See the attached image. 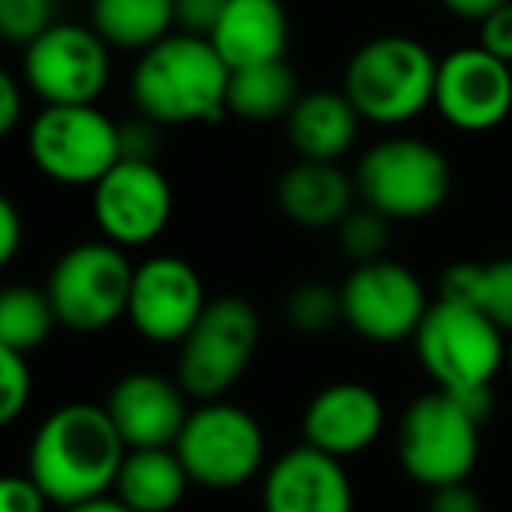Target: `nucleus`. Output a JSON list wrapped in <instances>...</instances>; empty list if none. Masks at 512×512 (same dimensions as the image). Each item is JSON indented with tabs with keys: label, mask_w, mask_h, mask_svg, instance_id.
Returning a JSON list of instances; mask_svg holds the SVG:
<instances>
[{
	"label": "nucleus",
	"mask_w": 512,
	"mask_h": 512,
	"mask_svg": "<svg viewBox=\"0 0 512 512\" xmlns=\"http://www.w3.org/2000/svg\"><path fill=\"white\" fill-rule=\"evenodd\" d=\"M25 460V474L46 491V498L71 509L116 488L127 442L102 404H64L36 428Z\"/></svg>",
	"instance_id": "f257e3e1"
},
{
	"label": "nucleus",
	"mask_w": 512,
	"mask_h": 512,
	"mask_svg": "<svg viewBox=\"0 0 512 512\" xmlns=\"http://www.w3.org/2000/svg\"><path fill=\"white\" fill-rule=\"evenodd\" d=\"M228 81L232 71L211 39L172 32L137 57L130 71V99L137 113L158 127L218 123L228 113Z\"/></svg>",
	"instance_id": "f03ea898"
},
{
	"label": "nucleus",
	"mask_w": 512,
	"mask_h": 512,
	"mask_svg": "<svg viewBox=\"0 0 512 512\" xmlns=\"http://www.w3.org/2000/svg\"><path fill=\"white\" fill-rule=\"evenodd\" d=\"M421 369L435 390L453 393L481 418L491 414V383L505 369V330H498L481 309L467 302L435 299L425 323L414 334Z\"/></svg>",
	"instance_id": "7ed1b4c3"
},
{
	"label": "nucleus",
	"mask_w": 512,
	"mask_h": 512,
	"mask_svg": "<svg viewBox=\"0 0 512 512\" xmlns=\"http://www.w3.org/2000/svg\"><path fill=\"white\" fill-rule=\"evenodd\" d=\"M439 60L414 36H376L351 53L344 67L348 102L365 123L404 127L432 109Z\"/></svg>",
	"instance_id": "20e7f679"
},
{
	"label": "nucleus",
	"mask_w": 512,
	"mask_h": 512,
	"mask_svg": "<svg viewBox=\"0 0 512 512\" xmlns=\"http://www.w3.org/2000/svg\"><path fill=\"white\" fill-rule=\"evenodd\" d=\"M481 414L453 393H425L400 414L397 456L414 484L435 491L463 484L481 453Z\"/></svg>",
	"instance_id": "39448f33"
},
{
	"label": "nucleus",
	"mask_w": 512,
	"mask_h": 512,
	"mask_svg": "<svg viewBox=\"0 0 512 512\" xmlns=\"http://www.w3.org/2000/svg\"><path fill=\"white\" fill-rule=\"evenodd\" d=\"M355 186L365 207L390 221H421L435 214L453 190L449 158L421 137H386L362 155Z\"/></svg>",
	"instance_id": "423d86ee"
},
{
	"label": "nucleus",
	"mask_w": 512,
	"mask_h": 512,
	"mask_svg": "<svg viewBox=\"0 0 512 512\" xmlns=\"http://www.w3.org/2000/svg\"><path fill=\"white\" fill-rule=\"evenodd\" d=\"M134 264L127 249L106 239L78 242L64 249L46 278V295L57 309L60 327L74 334H102L113 323L127 320Z\"/></svg>",
	"instance_id": "0eeeda50"
},
{
	"label": "nucleus",
	"mask_w": 512,
	"mask_h": 512,
	"mask_svg": "<svg viewBox=\"0 0 512 512\" xmlns=\"http://www.w3.org/2000/svg\"><path fill=\"white\" fill-rule=\"evenodd\" d=\"M260 348V313L242 295H221L211 299L197 327L179 344L176 383L186 397L221 400L253 362Z\"/></svg>",
	"instance_id": "6e6552de"
},
{
	"label": "nucleus",
	"mask_w": 512,
	"mask_h": 512,
	"mask_svg": "<svg viewBox=\"0 0 512 512\" xmlns=\"http://www.w3.org/2000/svg\"><path fill=\"white\" fill-rule=\"evenodd\" d=\"M193 484L207 491H235L253 481L267 460L264 428L246 407L228 400L197 404L172 446Z\"/></svg>",
	"instance_id": "1a4fd4ad"
},
{
	"label": "nucleus",
	"mask_w": 512,
	"mask_h": 512,
	"mask_svg": "<svg viewBox=\"0 0 512 512\" xmlns=\"http://www.w3.org/2000/svg\"><path fill=\"white\" fill-rule=\"evenodd\" d=\"M25 148L32 165L60 186H95L123 158L120 123L99 106H43Z\"/></svg>",
	"instance_id": "9d476101"
},
{
	"label": "nucleus",
	"mask_w": 512,
	"mask_h": 512,
	"mask_svg": "<svg viewBox=\"0 0 512 512\" xmlns=\"http://www.w3.org/2000/svg\"><path fill=\"white\" fill-rule=\"evenodd\" d=\"M109 74L113 57L92 25L57 22L22 53V81L43 106H95Z\"/></svg>",
	"instance_id": "9b49d317"
},
{
	"label": "nucleus",
	"mask_w": 512,
	"mask_h": 512,
	"mask_svg": "<svg viewBox=\"0 0 512 512\" xmlns=\"http://www.w3.org/2000/svg\"><path fill=\"white\" fill-rule=\"evenodd\" d=\"M344 323L369 344H404L414 341L425 323L432 299L421 278L407 264L390 256L355 264L341 285Z\"/></svg>",
	"instance_id": "f8f14e48"
},
{
	"label": "nucleus",
	"mask_w": 512,
	"mask_h": 512,
	"mask_svg": "<svg viewBox=\"0 0 512 512\" xmlns=\"http://www.w3.org/2000/svg\"><path fill=\"white\" fill-rule=\"evenodd\" d=\"M172 183L155 162L120 158L92 186V218L102 239L120 249L151 246L172 221Z\"/></svg>",
	"instance_id": "ddd939ff"
},
{
	"label": "nucleus",
	"mask_w": 512,
	"mask_h": 512,
	"mask_svg": "<svg viewBox=\"0 0 512 512\" xmlns=\"http://www.w3.org/2000/svg\"><path fill=\"white\" fill-rule=\"evenodd\" d=\"M432 109L460 134H488L512 113V64L481 46H460L439 60Z\"/></svg>",
	"instance_id": "4468645a"
},
{
	"label": "nucleus",
	"mask_w": 512,
	"mask_h": 512,
	"mask_svg": "<svg viewBox=\"0 0 512 512\" xmlns=\"http://www.w3.org/2000/svg\"><path fill=\"white\" fill-rule=\"evenodd\" d=\"M207 302L197 267L183 256L158 253L134 267L127 323L151 344H183Z\"/></svg>",
	"instance_id": "2eb2a0df"
},
{
	"label": "nucleus",
	"mask_w": 512,
	"mask_h": 512,
	"mask_svg": "<svg viewBox=\"0 0 512 512\" xmlns=\"http://www.w3.org/2000/svg\"><path fill=\"white\" fill-rule=\"evenodd\" d=\"M386 428V407L379 393L355 379H341L316 393L302 411V442L337 460L376 446Z\"/></svg>",
	"instance_id": "dca6fc26"
},
{
	"label": "nucleus",
	"mask_w": 512,
	"mask_h": 512,
	"mask_svg": "<svg viewBox=\"0 0 512 512\" xmlns=\"http://www.w3.org/2000/svg\"><path fill=\"white\" fill-rule=\"evenodd\" d=\"M260 502L264 512H355V488L344 460L302 442L267 467Z\"/></svg>",
	"instance_id": "f3484780"
},
{
	"label": "nucleus",
	"mask_w": 512,
	"mask_h": 512,
	"mask_svg": "<svg viewBox=\"0 0 512 512\" xmlns=\"http://www.w3.org/2000/svg\"><path fill=\"white\" fill-rule=\"evenodd\" d=\"M127 449H169L183 432L190 407L186 390L158 372H130L116 379L102 404Z\"/></svg>",
	"instance_id": "a211bd4d"
},
{
	"label": "nucleus",
	"mask_w": 512,
	"mask_h": 512,
	"mask_svg": "<svg viewBox=\"0 0 512 512\" xmlns=\"http://www.w3.org/2000/svg\"><path fill=\"white\" fill-rule=\"evenodd\" d=\"M358 186L337 162H306L299 158L278 179V207L299 228H337L355 211Z\"/></svg>",
	"instance_id": "6ab92c4d"
},
{
	"label": "nucleus",
	"mask_w": 512,
	"mask_h": 512,
	"mask_svg": "<svg viewBox=\"0 0 512 512\" xmlns=\"http://www.w3.org/2000/svg\"><path fill=\"white\" fill-rule=\"evenodd\" d=\"M288 11L281 0H228L211 46L228 64V71L285 60L288 50Z\"/></svg>",
	"instance_id": "aec40b11"
},
{
	"label": "nucleus",
	"mask_w": 512,
	"mask_h": 512,
	"mask_svg": "<svg viewBox=\"0 0 512 512\" xmlns=\"http://www.w3.org/2000/svg\"><path fill=\"white\" fill-rule=\"evenodd\" d=\"M288 141L295 155L306 162H341L358 141L362 116L348 102L344 92H309L295 102V109L285 120Z\"/></svg>",
	"instance_id": "412c9836"
},
{
	"label": "nucleus",
	"mask_w": 512,
	"mask_h": 512,
	"mask_svg": "<svg viewBox=\"0 0 512 512\" xmlns=\"http://www.w3.org/2000/svg\"><path fill=\"white\" fill-rule=\"evenodd\" d=\"M176 449H127L113 495L134 512H172L190 488Z\"/></svg>",
	"instance_id": "4be33fe9"
},
{
	"label": "nucleus",
	"mask_w": 512,
	"mask_h": 512,
	"mask_svg": "<svg viewBox=\"0 0 512 512\" xmlns=\"http://www.w3.org/2000/svg\"><path fill=\"white\" fill-rule=\"evenodd\" d=\"M92 29L109 50L141 57L176 32V0H92Z\"/></svg>",
	"instance_id": "5701e85b"
},
{
	"label": "nucleus",
	"mask_w": 512,
	"mask_h": 512,
	"mask_svg": "<svg viewBox=\"0 0 512 512\" xmlns=\"http://www.w3.org/2000/svg\"><path fill=\"white\" fill-rule=\"evenodd\" d=\"M299 99V78L285 60L242 67V71H232V81H228V113L249 123L288 120Z\"/></svg>",
	"instance_id": "b1692460"
},
{
	"label": "nucleus",
	"mask_w": 512,
	"mask_h": 512,
	"mask_svg": "<svg viewBox=\"0 0 512 512\" xmlns=\"http://www.w3.org/2000/svg\"><path fill=\"white\" fill-rule=\"evenodd\" d=\"M439 299L481 309L498 330L512 337V256L491 264H453L439 278Z\"/></svg>",
	"instance_id": "393cba45"
},
{
	"label": "nucleus",
	"mask_w": 512,
	"mask_h": 512,
	"mask_svg": "<svg viewBox=\"0 0 512 512\" xmlns=\"http://www.w3.org/2000/svg\"><path fill=\"white\" fill-rule=\"evenodd\" d=\"M53 327H60L46 288L11 285L0 292V348L32 355L50 341Z\"/></svg>",
	"instance_id": "a878e982"
},
{
	"label": "nucleus",
	"mask_w": 512,
	"mask_h": 512,
	"mask_svg": "<svg viewBox=\"0 0 512 512\" xmlns=\"http://www.w3.org/2000/svg\"><path fill=\"white\" fill-rule=\"evenodd\" d=\"M285 316H288V323L306 337L330 334L337 323H344L341 288H330V285H323V281H302V285L292 288V295H288Z\"/></svg>",
	"instance_id": "bb28decb"
},
{
	"label": "nucleus",
	"mask_w": 512,
	"mask_h": 512,
	"mask_svg": "<svg viewBox=\"0 0 512 512\" xmlns=\"http://www.w3.org/2000/svg\"><path fill=\"white\" fill-rule=\"evenodd\" d=\"M393 221L383 218L372 207H355L348 218L337 225V242H341L344 256L355 260V264H372V260H383L386 246H390Z\"/></svg>",
	"instance_id": "cd10ccee"
},
{
	"label": "nucleus",
	"mask_w": 512,
	"mask_h": 512,
	"mask_svg": "<svg viewBox=\"0 0 512 512\" xmlns=\"http://www.w3.org/2000/svg\"><path fill=\"white\" fill-rule=\"evenodd\" d=\"M53 25H57V0H0V36L22 50Z\"/></svg>",
	"instance_id": "c85d7f7f"
},
{
	"label": "nucleus",
	"mask_w": 512,
	"mask_h": 512,
	"mask_svg": "<svg viewBox=\"0 0 512 512\" xmlns=\"http://www.w3.org/2000/svg\"><path fill=\"white\" fill-rule=\"evenodd\" d=\"M29 400H32L29 355L0 348V421H4V425L18 421L25 407H29Z\"/></svg>",
	"instance_id": "c756f323"
},
{
	"label": "nucleus",
	"mask_w": 512,
	"mask_h": 512,
	"mask_svg": "<svg viewBox=\"0 0 512 512\" xmlns=\"http://www.w3.org/2000/svg\"><path fill=\"white\" fill-rule=\"evenodd\" d=\"M225 4L228 0H176V32L211 39L225 15Z\"/></svg>",
	"instance_id": "7c9ffc66"
},
{
	"label": "nucleus",
	"mask_w": 512,
	"mask_h": 512,
	"mask_svg": "<svg viewBox=\"0 0 512 512\" xmlns=\"http://www.w3.org/2000/svg\"><path fill=\"white\" fill-rule=\"evenodd\" d=\"M53 505L29 474H8L0 481V512H46Z\"/></svg>",
	"instance_id": "2f4dec72"
},
{
	"label": "nucleus",
	"mask_w": 512,
	"mask_h": 512,
	"mask_svg": "<svg viewBox=\"0 0 512 512\" xmlns=\"http://www.w3.org/2000/svg\"><path fill=\"white\" fill-rule=\"evenodd\" d=\"M477 46L488 50L491 57L512 64V0L502 4L495 15H488L481 25H477Z\"/></svg>",
	"instance_id": "473e14b6"
},
{
	"label": "nucleus",
	"mask_w": 512,
	"mask_h": 512,
	"mask_svg": "<svg viewBox=\"0 0 512 512\" xmlns=\"http://www.w3.org/2000/svg\"><path fill=\"white\" fill-rule=\"evenodd\" d=\"M158 123L151 120H130L120 127V141H123V158H137V162H155L158 151Z\"/></svg>",
	"instance_id": "72a5a7b5"
},
{
	"label": "nucleus",
	"mask_w": 512,
	"mask_h": 512,
	"mask_svg": "<svg viewBox=\"0 0 512 512\" xmlns=\"http://www.w3.org/2000/svg\"><path fill=\"white\" fill-rule=\"evenodd\" d=\"M25 116V81L0 74V134H15Z\"/></svg>",
	"instance_id": "f704fd0d"
},
{
	"label": "nucleus",
	"mask_w": 512,
	"mask_h": 512,
	"mask_svg": "<svg viewBox=\"0 0 512 512\" xmlns=\"http://www.w3.org/2000/svg\"><path fill=\"white\" fill-rule=\"evenodd\" d=\"M428 512H484V502L467 481L449 484V488H435L428 498Z\"/></svg>",
	"instance_id": "c9c22d12"
},
{
	"label": "nucleus",
	"mask_w": 512,
	"mask_h": 512,
	"mask_svg": "<svg viewBox=\"0 0 512 512\" xmlns=\"http://www.w3.org/2000/svg\"><path fill=\"white\" fill-rule=\"evenodd\" d=\"M25 239V225H22V214H18L15 200L11 197H0V264H11L22 249Z\"/></svg>",
	"instance_id": "e433bc0d"
},
{
	"label": "nucleus",
	"mask_w": 512,
	"mask_h": 512,
	"mask_svg": "<svg viewBox=\"0 0 512 512\" xmlns=\"http://www.w3.org/2000/svg\"><path fill=\"white\" fill-rule=\"evenodd\" d=\"M442 8L449 11L453 18H463V22H474L481 25L488 15H495L502 4H509V0H439Z\"/></svg>",
	"instance_id": "4c0bfd02"
},
{
	"label": "nucleus",
	"mask_w": 512,
	"mask_h": 512,
	"mask_svg": "<svg viewBox=\"0 0 512 512\" xmlns=\"http://www.w3.org/2000/svg\"><path fill=\"white\" fill-rule=\"evenodd\" d=\"M64 512H134L127 502H120V498L109 491V495H99V498H88V502H81V505H71V509H64Z\"/></svg>",
	"instance_id": "58836bf2"
},
{
	"label": "nucleus",
	"mask_w": 512,
	"mask_h": 512,
	"mask_svg": "<svg viewBox=\"0 0 512 512\" xmlns=\"http://www.w3.org/2000/svg\"><path fill=\"white\" fill-rule=\"evenodd\" d=\"M505 369H509V376H512V337H509V351H505Z\"/></svg>",
	"instance_id": "ea45409f"
}]
</instances>
